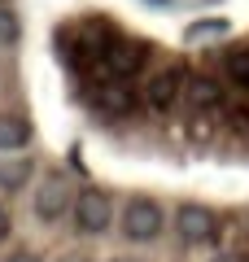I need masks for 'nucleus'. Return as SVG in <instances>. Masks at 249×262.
Returning <instances> with one entry per match:
<instances>
[{
    "label": "nucleus",
    "mask_w": 249,
    "mask_h": 262,
    "mask_svg": "<svg viewBox=\"0 0 249 262\" xmlns=\"http://www.w3.org/2000/svg\"><path fill=\"white\" fill-rule=\"evenodd\" d=\"M162 232V206H157L153 196H131L127 210H122V236L136 245L153 241V236Z\"/></svg>",
    "instance_id": "f03ea898"
},
{
    "label": "nucleus",
    "mask_w": 249,
    "mask_h": 262,
    "mask_svg": "<svg viewBox=\"0 0 249 262\" xmlns=\"http://www.w3.org/2000/svg\"><path fill=\"white\" fill-rule=\"evenodd\" d=\"M9 262H39V258H35V253H27V249H22V253H13Z\"/></svg>",
    "instance_id": "4468645a"
},
{
    "label": "nucleus",
    "mask_w": 249,
    "mask_h": 262,
    "mask_svg": "<svg viewBox=\"0 0 249 262\" xmlns=\"http://www.w3.org/2000/svg\"><path fill=\"white\" fill-rule=\"evenodd\" d=\"M114 262H136V258H114Z\"/></svg>",
    "instance_id": "f3484780"
},
{
    "label": "nucleus",
    "mask_w": 249,
    "mask_h": 262,
    "mask_svg": "<svg viewBox=\"0 0 249 262\" xmlns=\"http://www.w3.org/2000/svg\"><path fill=\"white\" fill-rule=\"evenodd\" d=\"M184 96H188V105L205 110V105H219V101H223V88L214 83V79L197 75V79H188V83H184Z\"/></svg>",
    "instance_id": "1a4fd4ad"
},
{
    "label": "nucleus",
    "mask_w": 249,
    "mask_h": 262,
    "mask_svg": "<svg viewBox=\"0 0 249 262\" xmlns=\"http://www.w3.org/2000/svg\"><path fill=\"white\" fill-rule=\"evenodd\" d=\"M153 5H166V0H153Z\"/></svg>",
    "instance_id": "a211bd4d"
},
{
    "label": "nucleus",
    "mask_w": 249,
    "mask_h": 262,
    "mask_svg": "<svg viewBox=\"0 0 249 262\" xmlns=\"http://www.w3.org/2000/svg\"><path fill=\"white\" fill-rule=\"evenodd\" d=\"M210 262H245L240 253H219V258H210Z\"/></svg>",
    "instance_id": "2eb2a0df"
},
{
    "label": "nucleus",
    "mask_w": 249,
    "mask_h": 262,
    "mask_svg": "<svg viewBox=\"0 0 249 262\" xmlns=\"http://www.w3.org/2000/svg\"><path fill=\"white\" fill-rule=\"evenodd\" d=\"M70 206L74 201H70V188H66L61 175H48L44 184L35 188V219H44V223H57Z\"/></svg>",
    "instance_id": "423d86ee"
},
{
    "label": "nucleus",
    "mask_w": 249,
    "mask_h": 262,
    "mask_svg": "<svg viewBox=\"0 0 249 262\" xmlns=\"http://www.w3.org/2000/svg\"><path fill=\"white\" fill-rule=\"evenodd\" d=\"M144 61H149V44H140V39H114L105 48V57H101V75L131 79V75L144 70Z\"/></svg>",
    "instance_id": "7ed1b4c3"
},
{
    "label": "nucleus",
    "mask_w": 249,
    "mask_h": 262,
    "mask_svg": "<svg viewBox=\"0 0 249 262\" xmlns=\"http://www.w3.org/2000/svg\"><path fill=\"white\" fill-rule=\"evenodd\" d=\"M0 5H5V0H0Z\"/></svg>",
    "instance_id": "6ab92c4d"
},
{
    "label": "nucleus",
    "mask_w": 249,
    "mask_h": 262,
    "mask_svg": "<svg viewBox=\"0 0 249 262\" xmlns=\"http://www.w3.org/2000/svg\"><path fill=\"white\" fill-rule=\"evenodd\" d=\"M184 83H188L184 70H179V66H166V70H157L144 83V101L153 105V110H171V105L184 96Z\"/></svg>",
    "instance_id": "39448f33"
},
{
    "label": "nucleus",
    "mask_w": 249,
    "mask_h": 262,
    "mask_svg": "<svg viewBox=\"0 0 249 262\" xmlns=\"http://www.w3.org/2000/svg\"><path fill=\"white\" fill-rule=\"evenodd\" d=\"M175 232L184 245H205L219 236V214H214L210 206H197V201H188V206H179L175 214Z\"/></svg>",
    "instance_id": "20e7f679"
},
{
    "label": "nucleus",
    "mask_w": 249,
    "mask_h": 262,
    "mask_svg": "<svg viewBox=\"0 0 249 262\" xmlns=\"http://www.w3.org/2000/svg\"><path fill=\"white\" fill-rule=\"evenodd\" d=\"M96 110L101 114H131V105H136V96H131V88L122 83V79H110V83L96 88Z\"/></svg>",
    "instance_id": "0eeeda50"
},
{
    "label": "nucleus",
    "mask_w": 249,
    "mask_h": 262,
    "mask_svg": "<svg viewBox=\"0 0 249 262\" xmlns=\"http://www.w3.org/2000/svg\"><path fill=\"white\" fill-rule=\"evenodd\" d=\"M18 35H22V27H18V13H13V9H5V5H0V48L18 44Z\"/></svg>",
    "instance_id": "f8f14e48"
},
{
    "label": "nucleus",
    "mask_w": 249,
    "mask_h": 262,
    "mask_svg": "<svg viewBox=\"0 0 249 262\" xmlns=\"http://www.w3.org/2000/svg\"><path fill=\"white\" fill-rule=\"evenodd\" d=\"M9 227H13V223H9V210L0 206V241H5V236H9Z\"/></svg>",
    "instance_id": "ddd939ff"
},
{
    "label": "nucleus",
    "mask_w": 249,
    "mask_h": 262,
    "mask_svg": "<svg viewBox=\"0 0 249 262\" xmlns=\"http://www.w3.org/2000/svg\"><path fill=\"white\" fill-rule=\"evenodd\" d=\"M27 179H31V158H0V188H27Z\"/></svg>",
    "instance_id": "9d476101"
},
{
    "label": "nucleus",
    "mask_w": 249,
    "mask_h": 262,
    "mask_svg": "<svg viewBox=\"0 0 249 262\" xmlns=\"http://www.w3.org/2000/svg\"><path fill=\"white\" fill-rule=\"evenodd\" d=\"M70 214H74V227H79L83 236H101L105 227H110V219H114V206H110V196H105L101 188H83V192L74 196Z\"/></svg>",
    "instance_id": "f257e3e1"
},
{
    "label": "nucleus",
    "mask_w": 249,
    "mask_h": 262,
    "mask_svg": "<svg viewBox=\"0 0 249 262\" xmlns=\"http://www.w3.org/2000/svg\"><path fill=\"white\" fill-rule=\"evenodd\" d=\"M227 75H232V79H236V83L249 92V48H245V44L227 53Z\"/></svg>",
    "instance_id": "9b49d317"
},
{
    "label": "nucleus",
    "mask_w": 249,
    "mask_h": 262,
    "mask_svg": "<svg viewBox=\"0 0 249 262\" xmlns=\"http://www.w3.org/2000/svg\"><path fill=\"white\" fill-rule=\"evenodd\" d=\"M31 140V122L18 114H0V153H13Z\"/></svg>",
    "instance_id": "6e6552de"
},
{
    "label": "nucleus",
    "mask_w": 249,
    "mask_h": 262,
    "mask_svg": "<svg viewBox=\"0 0 249 262\" xmlns=\"http://www.w3.org/2000/svg\"><path fill=\"white\" fill-rule=\"evenodd\" d=\"M61 262H88V258H83V253H66Z\"/></svg>",
    "instance_id": "dca6fc26"
}]
</instances>
